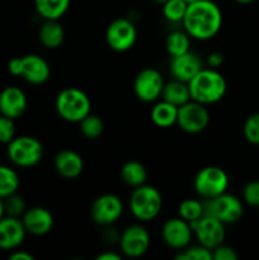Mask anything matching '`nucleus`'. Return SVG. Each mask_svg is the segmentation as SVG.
Here are the masks:
<instances>
[{
  "mask_svg": "<svg viewBox=\"0 0 259 260\" xmlns=\"http://www.w3.org/2000/svg\"><path fill=\"white\" fill-rule=\"evenodd\" d=\"M236 3H239V4H251V3H254L255 0H235Z\"/></svg>",
  "mask_w": 259,
  "mask_h": 260,
  "instance_id": "obj_42",
  "label": "nucleus"
},
{
  "mask_svg": "<svg viewBox=\"0 0 259 260\" xmlns=\"http://www.w3.org/2000/svg\"><path fill=\"white\" fill-rule=\"evenodd\" d=\"M71 0H35L38 14L46 20H58L66 14Z\"/></svg>",
  "mask_w": 259,
  "mask_h": 260,
  "instance_id": "obj_23",
  "label": "nucleus"
},
{
  "mask_svg": "<svg viewBox=\"0 0 259 260\" xmlns=\"http://www.w3.org/2000/svg\"><path fill=\"white\" fill-rule=\"evenodd\" d=\"M161 238L169 248L183 250L189 246L193 238L192 226L182 217L170 218L163 225Z\"/></svg>",
  "mask_w": 259,
  "mask_h": 260,
  "instance_id": "obj_14",
  "label": "nucleus"
},
{
  "mask_svg": "<svg viewBox=\"0 0 259 260\" xmlns=\"http://www.w3.org/2000/svg\"><path fill=\"white\" fill-rule=\"evenodd\" d=\"M210 123V113L205 104L192 101L178 108L177 124L187 134H200Z\"/></svg>",
  "mask_w": 259,
  "mask_h": 260,
  "instance_id": "obj_9",
  "label": "nucleus"
},
{
  "mask_svg": "<svg viewBox=\"0 0 259 260\" xmlns=\"http://www.w3.org/2000/svg\"><path fill=\"white\" fill-rule=\"evenodd\" d=\"M23 226L28 234L36 236L46 235L53 226L52 213L43 207H32L25 210L22 217Z\"/></svg>",
  "mask_w": 259,
  "mask_h": 260,
  "instance_id": "obj_18",
  "label": "nucleus"
},
{
  "mask_svg": "<svg viewBox=\"0 0 259 260\" xmlns=\"http://www.w3.org/2000/svg\"><path fill=\"white\" fill-rule=\"evenodd\" d=\"M178 107L169 102L161 101L154 106L151 109V119L154 124L160 128H168L177 123Z\"/></svg>",
  "mask_w": 259,
  "mask_h": 260,
  "instance_id": "obj_24",
  "label": "nucleus"
},
{
  "mask_svg": "<svg viewBox=\"0 0 259 260\" xmlns=\"http://www.w3.org/2000/svg\"><path fill=\"white\" fill-rule=\"evenodd\" d=\"M164 79L156 69L146 68L140 71L134 81L135 95L142 102L151 103L161 96Z\"/></svg>",
  "mask_w": 259,
  "mask_h": 260,
  "instance_id": "obj_11",
  "label": "nucleus"
},
{
  "mask_svg": "<svg viewBox=\"0 0 259 260\" xmlns=\"http://www.w3.org/2000/svg\"><path fill=\"white\" fill-rule=\"evenodd\" d=\"M15 137V123L14 119L0 114V142L9 144Z\"/></svg>",
  "mask_w": 259,
  "mask_h": 260,
  "instance_id": "obj_34",
  "label": "nucleus"
},
{
  "mask_svg": "<svg viewBox=\"0 0 259 260\" xmlns=\"http://www.w3.org/2000/svg\"><path fill=\"white\" fill-rule=\"evenodd\" d=\"M8 70L12 75L20 76V74H22V57L12 58L8 63Z\"/></svg>",
  "mask_w": 259,
  "mask_h": 260,
  "instance_id": "obj_38",
  "label": "nucleus"
},
{
  "mask_svg": "<svg viewBox=\"0 0 259 260\" xmlns=\"http://www.w3.org/2000/svg\"><path fill=\"white\" fill-rule=\"evenodd\" d=\"M190 36L187 32H182V30H174V32L169 33L165 40V48L167 52L169 53L172 57L175 56L183 55V53L190 51Z\"/></svg>",
  "mask_w": 259,
  "mask_h": 260,
  "instance_id": "obj_26",
  "label": "nucleus"
},
{
  "mask_svg": "<svg viewBox=\"0 0 259 260\" xmlns=\"http://www.w3.org/2000/svg\"><path fill=\"white\" fill-rule=\"evenodd\" d=\"M98 260H121V256L114 253H103L96 256Z\"/></svg>",
  "mask_w": 259,
  "mask_h": 260,
  "instance_id": "obj_40",
  "label": "nucleus"
},
{
  "mask_svg": "<svg viewBox=\"0 0 259 260\" xmlns=\"http://www.w3.org/2000/svg\"><path fill=\"white\" fill-rule=\"evenodd\" d=\"M137 30L134 23L126 18H118L108 25L106 32L107 45L117 52H124L136 42Z\"/></svg>",
  "mask_w": 259,
  "mask_h": 260,
  "instance_id": "obj_10",
  "label": "nucleus"
},
{
  "mask_svg": "<svg viewBox=\"0 0 259 260\" xmlns=\"http://www.w3.org/2000/svg\"><path fill=\"white\" fill-rule=\"evenodd\" d=\"M243 132L246 141L253 145H259V112L246 118Z\"/></svg>",
  "mask_w": 259,
  "mask_h": 260,
  "instance_id": "obj_33",
  "label": "nucleus"
},
{
  "mask_svg": "<svg viewBox=\"0 0 259 260\" xmlns=\"http://www.w3.org/2000/svg\"><path fill=\"white\" fill-rule=\"evenodd\" d=\"M243 200L253 207H259V180H251L244 187Z\"/></svg>",
  "mask_w": 259,
  "mask_h": 260,
  "instance_id": "obj_35",
  "label": "nucleus"
},
{
  "mask_svg": "<svg viewBox=\"0 0 259 260\" xmlns=\"http://www.w3.org/2000/svg\"><path fill=\"white\" fill-rule=\"evenodd\" d=\"M258 208H259V207H258Z\"/></svg>",
  "mask_w": 259,
  "mask_h": 260,
  "instance_id": "obj_45",
  "label": "nucleus"
},
{
  "mask_svg": "<svg viewBox=\"0 0 259 260\" xmlns=\"http://www.w3.org/2000/svg\"><path fill=\"white\" fill-rule=\"evenodd\" d=\"M24 226L22 220L12 216H4L0 220V249L3 250H14L25 238Z\"/></svg>",
  "mask_w": 259,
  "mask_h": 260,
  "instance_id": "obj_17",
  "label": "nucleus"
},
{
  "mask_svg": "<svg viewBox=\"0 0 259 260\" xmlns=\"http://www.w3.org/2000/svg\"><path fill=\"white\" fill-rule=\"evenodd\" d=\"M203 69L202 60L197 53L188 51L183 55L172 57L170 61V73L175 80L183 83H189L198 73Z\"/></svg>",
  "mask_w": 259,
  "mask_h": 260,
  "instance_id": "obj_15",
  "label": "nucleus"
},
{
  "mask_svg": "<svg viewBox=\"0 0 259 260\" xmlns=\"http://www.w3.org/2000/svg\"><path fill=\"white\" fill-rule=\"evenodd\" d=\"M51 69L47 61L38 55H27L22 57V76L25 81L35 85L46 83L50 79Z\"/></svg>",
  "mask_w": 259,
  "mask_h": 260,
  "instance_id": "obj_19",
  "label": "nucleus"
},
{
  "mask_svg": "<svg viewBox=\"0 0 259 260\" xmlns=\"http://www.w3.org/2000/svg\"><path fill=\"white\" fill-rule=\"evenodd\" d=\"M238 254L233 248L228 245L221 244L220 246L215 248L212 250V259L213 260H238Z\"/></svg>",
  "mask_w": 259,
  "mask_h": 260,
  "instance_id": "obj_36",
  "label": "nucleus"
},
{
  "mask_svg": "<svg viewBox=\"0 0 259 260\" xmlns=\"http://www.w3.org/2000/svg\"><path fill=\"white\" fill-rule=\"evenodd\" d=\"M55 169L62 178L74 179L83 173V159L73 150H62L55 156Z\"/></svg>",
  "mask_w": 259,
  "mask_h": 260,
  "instance_id": "obj_20",
  "label": "nucleus"
},
{
  "mask_svg": "<svg viewBox=\"0 0 259 260\" xmlns=\"http://www.w3.org/2000/svg\"><path fill=\"white\" fill-rule=\"evenodd\" d=\"M38 37H40L41 43L46 48L55 50L62 45L63 40H65V30H63L62 25L58 23V20H46L41 25Z\"/></svg>",
  "mask_w": 259,
  "mask_h": 260,
  "instance_id": "obj_21",
  "label": "nucleus"
},
{
  "mask_svg": "<svg viewBox=\"0 0 259 260\" xmlns=\"http://www.w3.org/2000/svg\"><path fill=\"white\" fill-rule=\"evenodd\" d=\"M121 177L122 180L127 185L132 188H137L140 185L145 184L147 172L141 162L136 161V160H131V161H127L126 164H123L121 169Z\"/></svg>",
  "mask_w": 259,
  "mask_h": 260,
  "instance_id": "obj_25",
  "label": "nucleus"
},
{
  "mask_svg": "<svg viewBox=\"0 0 259 260\" xmlns=\"http://www.w3.org/2000/svg\"><path fill=\"white\" fill-rule=\"evenodd\" d=\"M123 213V203L116 194H102L93 202L90 208L91 218L95 223L108 226L119 220Z\"/></svg>",
  "mask_w": 259,
  "mask_h": 260,
  "instance_id": "obj_12",
  "label": "nucleus"
},
{
  "mask_svg": "<svg viewBox=\"0 0 259 260\" xmlns=\"http://www.w3.org/2000/svg\"><path fill=\"white\" fill-rule=\"evenodd\" d=\"M184 29L196 40H211L222 27V12L212 0H197L188 4L182 20Z\"/></svg>",
  "mask_w": 259,
  "mask_h": 260,
  "instance_id": "obj_1",
  "label": "nucleus"
},
{
  "mask_svg": "<svg viewBox=\"0 0 259 260\" xmlns=\"http://www.w3.org/2000/svg\"><path fill=\"white\" fill-rule=\"evenodd\" d=\"M205 215L203 202L198 200H184L179 205V216L189 223L200 220Z\"/></svg>",
  "mask_w": 259,
  "mask_h": 260,
  "instance_id": "obj_28",
  "label": "nucleus"
},
{
  "mask_svg": "<svg viewBox=\"0 0 259 260\" xmlns=\"http://www.w3.org/2000/svg\"><path fill=\"white\" fill-rule=\"evenodd\" d=\"M185 2H187L188 4H190V3H195V2H197V0H185Z\"/></svg>",
  "mask_w": 259,
  "mask_h": 260,
  "instance_id": "obj_44",
  "label": "nucleus"
},
{
  "mask_svg": "<svg viewBox=\"0 0 259 260\" xmlns=\"http://www.w3.org/2000/svg\"><path fill=\"white\" fill-rule=\"evenodd\" d=\"M91 103L89 96L78 88H66L56 98V111L68 122L79 123L90 113Z\"/></svg>",
  "mask_w": 259,
  "mask_h": 260,
  "instance_id": "obj_3",
  "label": "nucleus"
},
{
  "mask_svg": "<svg viewBox=\"0 0 259 260\" xmlns=\"http://www.w3.org/2000/svg\"><path fill=\"white\" fill-rule=\"evenodd\" d=\"M3 206H4V213L12 217H19L25 212V202L22 196L17 192L8 197L3 198Z\"/></svg>",
  "mask_w": 259,
  "mask_h": 260,
  "instance_id": "obj_31",
  "label": "nucleus"
},
{
  "mask_svg": "<svg viewBox=\"0 0 259 260\" xmlns=\"http://www.w3.org/2000/svg\"><path fill=\"white\" fill-rule=\"evenodd\" d=\"M177 260H212V251L202 245L190 246V248L179 250V254L175 256Z\"/></svg>",
  "mask_w": 259,
  "mask_h": 260,
  "instance_id": "obj_32",
  "label": "nucleus"
},
{
  "mask_svg": "<svg viewBox=\"0 0 259 260\" xmlns=\"http://www.w3.org/2000/svg\"><path fill=\"white\" fill-rule=\"evenodd\" d=\"M154 2L159 3V4H164V3H165V2H168V0H154Z\"/></svg>",
  "mask_w": 259,
  "mask_h": 260,
  "instance_id": "obj_43",
  "label": "nucleus"
},
{
  "mask_svg": "<svg viewBox=\"0 0 259 260\" xmlns=\"http://www.w3.org/2000/svg\"><path fill=\"white\" fill-rule=\"evenodd\" d=\"M229 175L222 168L210 165L197 173L193 182L196 193L203 200H211L222 194L229 188Z\"/></svg>",
  "mask_w": 259,
  "mask_h": 260,
  "instance_id": "obj_5",
  "label": "nucleus"
},
{
  "mask_svg": "<svg viewBox=\"0 0 259 260\" xmlns=\"http://www.w3.org/2000/svg\"><path fill=\"white\" fill-rule=\"evenodd\" d=\"M8 157L17 167L29 168L38 164L43 156L42 144L32 136L14 137L8 144Z\"/></svg>",
  "mask_w": 259,
  "mask_h": 260,
  "instance_id": "obj_6",
  "label": "nucleus"
},
{
  "mask_svg": "<svg viewBox=\"0 0 259 260\" xmlns=\"http://www.w3.org/2000/svg\"><path fill=\"white\" fill-rule=\"evenodd\" d=\"M80 129L83 135L88 139H98L102 134H103L104 124L101 117L95 116V114L89 113L88 116L84 117L80 122Z\"/></svg>",
  "mask_w": 259,
  "mask_h": 260,
  "instance_id": "obj_30",
  "label": "nucleus"
},
{
  "mask_svg": "<svg viewBox=\"0 0 259 260\" xmlns=\"http://www.w3.org/2000/svg\"><path fill=\"white\" fill-rule=\"evenodd\" d=\"M188 3L185 0H168L163 4V15L169 22H182L187 12Z\"/></svg>",
  "mask_w": 259,
  "mask_h": 260,
  "instance_id": "obj_29",
  "label": "nucleus"
},
{
  "mask_svg": "<svg viewBox=\"0 0 259 260\" xmlns=\"http://www.w3.org/2000/svg\"><path fill=\"white\" fill-rule=\"evenodd\" d=\"M5 216L4 213V206H3V198H0V220Z\"/></svg>",
  "mask_w": 259,
  "mask_h": 260,
  "instance_id": "obj_41",
  "label": "nucleus"
},
{
  "mask_svg": "<svg viewBox=\"0 0 259 260\" xmlns=\"http://www.w3.org/2000/svg\"><path fill=\"white\" fill-rule=\"evenodd\" d=\"M122 253L128 258H140L150 246V234L144 226L131 225L122 233L119 239Z\"/></svg>",
  "mask_w": 259,
  "mask_h": 260,
  "instance_id": "obj_13",
  "label": "nucleus"
},
{
  "mask_svg": "<svg viewBox=\"0 0 259 260\" xmlns=\"http://www.w3.org/2000/svg\"><path fill=\"white\" fill-rule=\"evenodd\" d=\"M203 206L205 215L217 218L225 225L238 222L244 213L243 202L238 197L226 192L211 200H205Z\"/></svg>",
  "mask_w": 259,
  "mask_h": 260,
  "instance_id": "obj_7",
  "label": "nucleus"
},
{
  "mask_svg": "<svg viewBox=\"0 0 259 260\" xmlns=\"http://www.w3.org/2000/svg\"><path fill=\"white\" fill-rule=\"evenodd\" d=\"M27 96L17 86H7L0 91V114L17 119L27 109Z\"/></svg>",
  "mask_w": 259,
  "mask_h": 260,
  "instance_id": "obj_16",
  "label": "nucleus"
},
{
  "mask_svg": "<svg viewBox=\"0 0 259 260\" xmlns=\"http://www.w3.org/2000/svg\"><path fill=\"white\" fill-rule=\"evenodd\" d=\"M10 260H33V256L30 254L25 253V251H14L12 255L9 256Z\"/></svg>",
  "mask_w": 259,
  "mask_h": 260,
  "instance_id": "obj_39",
  "label": "nucleus"
},
{
  "mask_svg": "<svg viewBox=\"0 0 259 260\" xmlns=\"http://www.w3.org/2000/svg\"><path fill=\"white\" fill-rule=\"evenodd\" d=\"M163 101L169 102L179 108L180 106L185 104L190 101L189 86L187 83H183L180 80H172L170 83H165L161 91Z\"/></svg>",
  "mask_w": 259,
  "mask_h": 260,
  "instance_id": "obj_22",
  "label": "nucleus"
},
{
  "mask_svg": "<svg viewBox=\"0 0 259 260\" xmlns=\"http://www.w3.org/2000/svg\"><path fill=\"white\" fill-rule=\"evenodd\" d=\"M19 188V175L14 169L0 165V198L15 193Z\"/></svg>",
  "mask_w": 259,
  "mask_h": 260,
  "instance_id": "obj_27",
  "label": "nucleus"
},
{
  "mask_svg": "<svg viewBox=\"0 0 259 260\" xmlns=\"http://www.w3.org/2000/svg\"><path fill=\"white\" fill-rule=\"evenodd\" d=\"M190 99L202 104H213L221 101L228 90V83L216 69H202L188 83Z\"/></svg>",
  "mask_w": 259,
  "mask_h": 260,
  "instance_id": "obj_2",
  "label": "nucleus"
},
{
  "mask_svg": "<svg viewBox=\"0 0 259 260\" xmlns=\"http://www.w3.org/2000/svg\"><path fill=\"white\" fill-rule=\"evenodd\" d=\"M163 208V197L159 190L150 185L135 188L130 197V210L137 220L146 222L159 216Z\"/></svg>",
  "mask_w": 259,
  "mask_h": 260,
  "instance_id": "obj_4",
  "label": "nucleus"
},
{
  "mask_svg": "<svg viewBox=\"0 0 259 260\" xmlns=\"http://www.w3.org/2000/svg\"><path fill=\"white\" fill-rule=\"evenodd\" d=\"M223 63V55L218 51H215V52H211L210 55L207 56V65L210 66L211 69H217L220 68Z\"/></svg>",
  "mask_w": 259,
  "mask_h": 260,
  "instance_id": "obj_37",
  "label": "nucleus"
},
{
  "mask_svg": "<svg viewBox=\"0 0 259 260\" xmlns=\"http://www.w3.org/2000/svg\"><path fill=\"white\" fill-rule=\"evenodd\" d=\"M190 226H192L193 235L197 238L200 245L210 249L211 251L223 244L226 238L225 223L218 221L217 218L203 215L200 220L190 223Z\"/></svg>",
  "mask_w": 259,
  "mask_h": 260,
  "instance_id": "obj_8",
  "label": "nucleus"
}]
</instances>
